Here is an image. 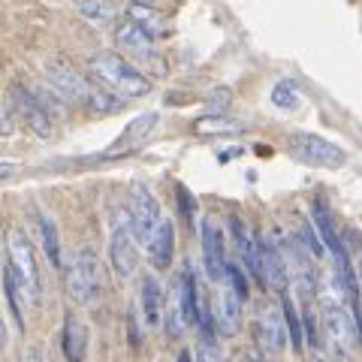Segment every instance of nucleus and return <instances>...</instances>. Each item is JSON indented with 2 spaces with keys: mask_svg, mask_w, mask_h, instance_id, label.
I'll list each match as a JSON object with an SVG mask.
<instances>
[{
  "mask_svg": "<svg viewBox=\"0 0 362 362\" xmlns=\"http://www.w3.org/2000/svg\"><path fill=\"white\" fill-rule=\"evenodd\" d=\"M154 121H157V115H154V112H148V115H142V118H136V121L130 124V127H127V133L121 136V142H118V145H112V151H109V154H121V151H130V145L142 142V136H148V133H151Z\"/></svg>",
  "mask_w": 362,
  "mask_h": 362,
  "instance_id": "21",
  "label": "nucleus"
},
{
  "mask_svg": "<svg viewBox=\"0 0 362 362\" xmlns=\"http://www.w3.org/2000/svg\"><path fill=\"white\" fill-rule=\"evenodd\" d=\"M284 317H287V329H290V341H293V347H302V326H299V317H296V305H293V299L290 296H284Z\"/></svg>",
  "mask_w": 362,
  "mask_h": 362,
  "instance_id": "28",
  "label": "nucleus"
},
{
  "mask_svg": "<svg viewBox=\"0 0 362 362\" xmlns=\"http://www.w3.org/2000/svg\"><path fill=\"white\" fill-rule=\"evenodd\" d=\"M145 247H148V259H151L154 269H166L169 263H173V254H175V226H173V221L163 218Z\"/></svg>",
  "mask_w": 362,
  "mask_h": 362,
  "instance_id": "14",
  "label": "nucleus"
},
{
  "mask_svg": "<svg viewBox=\"0 0 362 362\" xmlns=\"http://www.w3.org/2000/svg\"><path fill=\"white\" fill-rule=\"evenodd\" d=\"M25 362H49V356H45L42 347H28L25 350Z\"/></svg>",
  "mask_w": 362,
  "mask_h": 362,
  "instance_id": "31",
  "label": "nucleus"
},
{
  "mask_svg": "<svg viewBox=\"0 0 362 362\" xmlns=\"http://www.w3.org/2000/svg\"><path fill=\"white\" fill-rule=\"evenodd\" d=\"M40 233H42V247H45V257L54 269H64V259H61V242H58V230L49 218H40Z\"/></svg>",
  "mask_w": 362,
  "mask_h": 362,
  "instance_id": "23",
  "label": "nucleus"
},
{
  "mask_svg": "<svg viewBox=\"0 0 362 362\" xmlns=\"http://www.w3.org/2000/svg\"><path fill=\"white\" fill-rule=\"evenodd\" d=\"M139 4H151L154 6V0H139Z\"/></svg>",
  "mask_w": 362,
  "mask_h": 362,
  "instance_id": "37",
  "label": "nucleus"
},
{
  "mask_svg": "<svg viewBox=\"0 0 362 362\" xmlns=\"http://www.w3.org/2000/svg\"><path fill=\"white\" fill-rule=\"evenodd\" d=\"M6 254H9V269L18 281V290L21 296L28 302L37 305L40 302V293H42V284H40V266H37V257H33V245L28 239L25 230H9V239H6Z\"/></svg>",
  "mask_w": 362,
  "mask_h": 362,
  "instance_id": "2",
  "label": "nucleus"
},
{
  "mask_svg": "<svg viewBox=\"0 0 362 362\" xmlns=\"http://www.w3.org/2000/svg\"><path fill=\"white\" fill-rule=\"evenodd\" d=\"M136 233L130 223V211H121L115 223H112V235H109V263L115 269L118 278H130L139 263V254H136Z\"/></svg>",
  "mask_w": 362,
  "mask_h": 362,
  "instance_id": "6",
  "label": "nucleus"
},
{
  "mask_svg": "<svg viewBox=\"0 0 362 362\" xmlns=\"http://www.w3.org/2000/svg\"><path fill=\"white\" fill-rule=\"evenodd\" d=\"M6 344V323H4V317H0V347Z\"/></svg>",
  "mask_w": 362,
  "mask_h": 362,
  "instance_id": "33",
  "label": "nucleus"
},
{
  "mask_svg": "<svg viewBox=\"0 0 362 362\" xmlns=\"http://www.w3.org/2000/svg\"><path fill=\"white\" fill-rule=\"evenodd\" d=\"M61 347L66 362H82L85 350H88V326L78 320L76 314L64 317V335H61Z\"/></svg>",
  "mask_w": 362,
  "mask_h": 362,
  "instance_id": "16",
  "label": "nucleus"
},
{
  "mask_svg": "<svg viewBox=\"0 0 362 362\" xmlns=\"http://www.w3.org/2000/svg\"><path fill=\"white\" fill-rule=\"evenodd\" d=\"M45 73H49V82L54 88V94H61L64 100H82L85 103V97H88V78L76 70V66L61 58V54H54V58L45 61Z\"/></svg>",
  "mask_w": 362,
  "mask_h": 362,
  "instance_id": "9",
  "label": "nucleus"
},
{
  "mask_svg": "<svg viewBox=\"0 0 362 362\" xmlns=\"http://www.w3.org/2000/svg\"><path fill=\"white\" fill-rule=\"evenodd\" d=\"M130 223H133V233L142 245H148V239L154 235V230L160 226L163 214H160V202L151 194L145 185H133L130 187Z\"/></svg>",
  "mask_w": 362,
  "mask_h": 362,
  "instance_id": "7",
  "label": "nucleus"
},
{
  "mask_svg": "<svg viewBox=\"0 0 362 362\" xmlns=\"http://www.w3.org/2000/svg\"><path fill=\"white\" fill-rule=\"evenodd\" d=\"M254 332H257V344H259V350H263L266 356L284 354L287 344H290V329H287L284 308H278V305H266V308L259 311L257 323H254Z\"/></svg>",
  "mask_w": 362,
  "mask_h": 362,
  "instance_id": "8",
  "label": "nucleus"
},
{
  "mask_svg": "<svg viewBox=\"0 0 362 362\" xmlns=\"http://www.w3.org/2000/svg\"><path fill=\"white\" fill-rule=\"evenodd\" d=\"M115 40L124 52L133 54V58H142V61L154 58V37H148L142 28L130 25V21H124V25L115 30Z\"/></svg>",
  "mask_w": 362,
  "mask_h": 362,
  "instance_id": "17",
  "label": "nucleus"
},
{
  "mask_svg": "<svg viewBox=\"0 0 362 362\" xmlns=\"http://www.w3.org/2000/svg\"><path fill=\"white\" fill-rule=\"evenodd\" d=\"M197 362H223V354H221V344L214 332H202V341L197 347Z\"/></svg>",
  "mask_w": 362,
  "mask_h": 362,
  "instance_id": "26",
  "label": "nucleus"
},
{
  "mask_svg": "<svg viewBox=\"0 0 362 362\" xmlns=\"http://www.w3.org/2000/svg\"><path fill=\"white\" fill-rule=\"evenodd\" d=\"M230 88H218V90H211V94H209V100H206V103H209V109H214V115H223V112L226 109H230Z\"/></svg>",
  "mask_w": 362,
  "mask_h": 362,
  "instance_id": "29",
  "label": "nucleus"
},
{
  "mask_svg": "<svg viewBox=\"0 0 362 362\" xmlns=\"http://www.w3.org/2000/svg\"><path fill=\"white\" fill-rule=\"evenodd\" d=\"M197 130L199 133H239L242 124H233V121H226L221 115H211V118L197 121Z\"/></svg>",
  "mask_w": 362,
  "mask_h": 362,
  "instance_id": "27",
  "label": "nucleus"
},
{
  "mask_svg": "<svg viewBox=\"0 0 362 362\" xmlns=\"http://www.w3.org/2000/svg\"><path fill=\"white\" fill-rule=\"evenodd\" d=\"M88 70H90V76L97 78V85L115 90V94H121V97H145L151 90L148 78H145L130 61H124L121 54H115V52H106V54L90 58Z\"/></svg>",
  "mask_w": 362,
  "mask_h": 362,
  "instance_id": "1",
  "label": "nucleus"
},
{
  "mask_svg": "<svg viewBox=\"0 0 362 362\" xmlns=\"http://www.w3.org/2000/svg\"><path fill=\"white\" fill-rule=\"evenodd\" d=\"M251 362H272V359H266V356H254Z\"/></svg>",
  "mask_w": 362,
  "mask_h": 362,
  "instance_id": "36",
  "label": "nucleus"
},
{
  "mask_svg": "<svg viewBox=\"0 0 362 362\" xmlns=\"http://www.w3.org/2000/svg\"><path fill=\"white\" fill-rule=\"evenodd\" d=\"M139 305H142V320L148 329H157L163 320V308H166V302H163V290L160 284H157V278H145L142 281V293H139Z\"/></svg>",
  "mask_w": 362,
  "mask_h": 362,
  "instance_id": "19",
  "label": "nucleus"
},
{
  "mask_svg": "<svg viewBox=\"0 0 362 362\" xmlns=\"http://www.w3.org/2000/svg\"><path fill=\"white\" fill-rule=\"evenodd\" d=\"M287 148L296 160L308 163V166H320V169H338L347 163L344 148H338L335 142L323 139L317 133H293L287 139Z\"/></svg>",
  "mask_w": 362,
  "mask_h": 362,
  "instance_id": "5",
  "label": "nucleus"
},
{
  "mask_svg": "<svg viewBox=\"0 0 362 362\" xmlns=\"http://www.w3.org/2000/svg\"><path fill=\"white\" fill-rule=\"evenodd\" d=\"M311 362H323V359H317V356H314V359H311Z\"/></svg>",
  "mask_w": 362,
  "mask_h": 362,
  "instance_id": "38",
  "label": "nucleus"
},
{
  "mask_svg": "<svg viewBox=\"0 0 362 362\" xmlns=\"http://www.w3.org/2000/svg\"><path fill=\"white\" fill-rule=\"evenodd\" d=\"M13 133H16L13 115H9V109H6L4 103H0V136H4V139H6V136H13Z\"/></svg>",
  "mask_w": 362,
  "mask_h": 362,
  "instance_id": "30",
  "label": "nucleus"
},
{
  "mask_svg": "<svg viewBox=\"0 0 362 362\" xmlns=\"http://www.w3.org/2000/svg\"><path fill=\"white\" fill-rule=\"evenodd\" d=\"M64 290L70 302L76 305H90L97 299L100 290V272H97V257L94 251H76L70 257V263H64Z\"/></svg>",
  "mask_w": 362,
  "mask_h": 362,
  "instance_id": "3",
  "label": "nucleus"
},
{
  "mask_svg": "<svg viewBox=\"0 0 362 362\" xmlns=\"http://www.w3.org/2000/svg\"><path fill=\"white\" fill-rule=\"evenodd\" d=\"M202 259H206V272L214 284H221L226 278V266L230 259L223 254V233L218 230V223L211 218L202 221Z\"/></svg>",
  "mask_w": 362,
  "mask_h": 362,
  "instance_id": "13",
  "label": "nucleus"
},
{
  "mask_svg": "<svg viewBox=\"0 0 362 362\" xmlns=\"http://www.w3.org/2000/svg\"><path fill=\"white\" fill-rule=\"evenodd\" d=\"M9 100H13V109L21 115V121H25L37 136L49 139L54 127H52V115H49V112H45V106L40 103V97L30 94L25 85H13V88H9Z\"/></svg>",
  "mask_w": 362,
  "mask_h": 362,
  "instance_id": "11",
  "label": "nucleus"
},
{
  "mask_svg": "<svg viewBox=\"0 0 362 362\" xmlns=\"http://www.w3.org/2000/svg\"><path fill=\"white\" fill-rule=\"evenodd\" d=\"M320 329L326 338V347H329L338 359H347L354 354V347L359 341V329H356L354 314L347 311V305H323Z\"/></svg>",
  "mask_w": 362,
  "mask_h": 362,
  "instance_id": "4",
  "label": "nucleus"
},
{
  "mask_svg": "<svg viewBox=\"0 0 362 362\" xmlns=\"http://www.w3.org/2000/svg\"><path fill=\"white\" fill-rule=\"evenodd\" d=\"M356 278L362 281V251H359V257H356Z\"/></svg>",
  "mask_w": 362,
  "mask_h": 362,
  "instance_id": "34",
  "label": "nucleus"
},
{
  "mask_svg": "<svg viewBox=\"0 0 362 362\" xmlns=\"http://www.w3.org/2000/svg\"><path fill=\"white\" fill-rule=\"evenodd\" d=\"M242 296L230 287V281H221L218 293H214V302H211V320H214V329L221 335H235L239 332V323H242Z\"/></svg>",
  "mask_w": 362,
  "mask_h": 362,
  "instance_id": "10",
  "label": "nucleus"
},
{
  "mask_svg": "<svg viewBox=\"0 0 362 362\" xmlns=\"http://www.w3.org/2000/svg\"><path fill=\"white\" fill-rule=\"evenodd\" d=\"M78 13L90 21H112L115 18V0H78Z\"/></svg>",
  "mask_w": 362,
  "mask_h": 362,
  "instance_id": "24",
  "label": "nucleus"
},
{
  "mask_svg": "<svg viewBox=\"0 0 362 362\" xmlns=\"http://www.w3.org/2000/svg\"><path fill=\"white\" fill-rule=\"evenodd\" d=\"M299 88L293 82H278L275 88H272V103H275L278 109H296L299 106Z\"/></svg>",
  "mask_w": 362,
  "mask_h": 362,
  "instance_id": "25",
  "label": "nucleus"
},
{
  "mask_svg": "<svg viewBox=\"0 0 362 362\" xmlns=\"http://www.w3.org/2000/svg\"><path fill=\"white\" fill-rule=\"evenodd\" d=\"M233 235H235V247H239V257H242L245 269L259 281V239L251 233V226H247L245 221H239V218L233 221Z\"/></svg>",
  "mask_w": 362,
  "mask_h": 362,
  "instance_id": "18",
  "label": "nucleus"
},
{
  "mask_svg": "<svg viewBox=\"0 0 362 362\" xmlns=\"http://www.w3.org/2000/svg\"><path fill=\"white\" fill-rule=\"evenodd\" d=\"M259 281L275 293H287V284H290L287 263L269 235H259Z\"/></svg>",
  "mask_w": 362,
  "mask_h": 362,
  "instance_id": "12",
  "label": "nucleus"
},
{
  "mask_svg": "<svg viewBox=\"0 0 362 362\" xmlns=\"http://www.w3.org/2000/svg\"><path fill=\"white\" fill-rule=\"evenodd\" d=\"M314 226L320 230V239H323V245L329 247V251H338V247H341V242H338V235L332 230V218H329V211H326L323 199H314Z\"/></svg>",
  "mask_w": 362,
  "mask_h": 362,
  "instance_id": "22",
  "label": "nucleus"
},
{
  "mask_svg": "<svg viewBox=\"0 0 362 362\" xmlns=\"http://www.w3.org/2000/svg\"><path fill=\"white\" fill-rule=\"evenodd\" d=\"M127 21L136 28H142L148 37H163V33H169V18L160 9H154L151 4H139V0H133L127 6Z\"/></svg>",
  "mask_w": 362,
  "mask_h": 362,
  "instance_id": "15",
  "label": "nucleus"
},
{
  "mask_svg": "<svg viewBox=\"0 0 362 362\" xmlns=\"http://www.w3.org/2000/svg\"><path fill=\"white\" fill-rule=\"evenodd\" d=\"M85 106L94 112V115H112V112H118L124 106V97L115 94V90L103 88V85H90L88 97H85Z\"/></svg>",
  "mask_w": 362,
  "mask_h": 362,
  "instance_id": "20",
  "label": "nucleus"
},
{
  "mask_svg": "<svg viewBox=\"0 0 362 362\" xmlns=\"http://www.w3.org/2000/svg\"><path fill=\"white\" fill-rule=\"evenodd\" d=\"M13 173H16V163H9V160H0V181H4V178H9Z\"/></svg>",
  "mask_w": 362,
  "mask_h": 362,
  "instance_id": "32",
  "label": "nucleus"
},
{
  "mask_svg": "<svg viewBox=\"0 0 362 362\" xmlns=\"http://www.w3.org/2000/svg\"><path fill=\"white\" fill-rule=\"evenodd\" d=\"M178 362H194V356H190V354H181V356H178Z\"/></svg>",
  "mask_w": 362,
  "mask_h": 362,
  "instance_id": "35",
  "label": "nucleus"
}]
</instances>
